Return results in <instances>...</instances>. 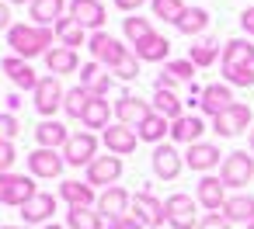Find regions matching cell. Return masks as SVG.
<instances>
[{"label":"cell","mask_w":254,"mask_h":229,"mask_svg":"<svg viewBox=\"0 0 254 229\" xmlns=\"http://www.w3.org/2000/svg\"><path fill=\"white\" fill-rule=\"evenodd\" d=\"M53 35L56 32L53 28H42V25H11L7 28V46L21 59H35V56H46L49 52Z\"/></svg>","instance_id":"cell-1"},{"label":"cell","mask_w":254,"mask_h":229,"mask_svg":"<svg viewBox=\"0 0 254 229\" xmlns=\"http://www.w3.org/2000/svg\"><path fill=\"white\" fill-rule=\"evenodd\" d=\"M219 181L226 187H247L254 181V156L237 149V153H226L223 163H219Z\"/></svg>","instance_id":"cell-2"},{"label":"cell","mask_w":254,"mask_h":229,"mask_svg":"<svg viewBox=\"0 0 254 229\" xmlns=\"http://www.w3.org/2000/svg\"><path fill=\"white\" fill-rule=\"evenodd\" d=\"M32 194H39L32 177H25V174H0V205L21 208Z\"/></svg>","instance_id":"cell-3"},{"label":"cell","mask_w":254,"mask_h":229,"mask_svg":"<svg viewBox=\"0 0 254 229\" xmlns=\"http://www.w3.org/2000/svg\"><path fill=\"white\" fill-rule=\"evenodd\" d=\"M244 129H251V108L240 104V101H233L223 115L212 118V132L223 136V139H233V136H240Z\"/></svg>","instance_id":"cell-4"},{"label":"cell","mask_w":254,"mask_h":229,"mask_svg":"<svg viewBox=\"0 0 254 229\" xmlns=\"http://www.w3.org/2000/svg\"><path fill=\"white\" fill-rule=\"evenodd\" d=\"M87 49H91V56H94V63H101V66H115L129 49L115 39V35H108V32H94L91 39H87Z\"/></svg>","instance_id":"cell-5"},{"label":"cell","mask_w":254,"mask_h":229,"mask_svg":"<svg viewBox=\"0 0 254 229\" xmlns=\"http://www.w3.org/2000/svg\"><path fill=\"white\" fill-rule=\"evenodd\" d=\"M164 212H167V226L171 229H195V222H198L191 194H171L164 201Z\"/></svg>","instance_id":"cell-6"},{"label":"cell","mask_w":254,"mask_h":229,"mask_svg":"<svg viewBox=\"0 0 254 229\" xmlns=\"http://www.w3.org/2000/svg\"><path fill=\"white\" fill-rule=\"evenodd\" d=\"M35 94V111L39 115H46V118H53L56 115V108H63V97H66V91L60 87V80L49 73V77H42L39 80V87L32 91Z\"/></svg>","instance_id":"cell-7"},{"label":"cell","mask_w":254,"mask_h":229,"mask_svg":"<svg viewBox=\"0 0 254 229\" xmlns=\"http://www.w3.org/2000/svg\"><path fill=\"white\" fill-rule=\"evenodd\" d=\"M94 149H98V139L91 132H77V136L66 139L63 160H66V167H91L94 163Z\"/></svg>","instance_id":"cell-8"},{"label":"cell","mask_w":254,"mask_h":229,"mask_svg":"<svg viewBox=\"0 0 254 229\" xmlns=\"http://www.w3.org/2000/svg\"><path fill=\"white\" fill-rule=\"evenodd\" d=\"M132 215H136L143 226H150V229H160V226L167 222L164 201L153 198L150 191H136V194H132Z\"/></svg>","instance_id":"cell-9"},{"label":"cell","mask_w":254,"mask_h":229,"mask_svg":"<svg viewBox=\"0 0 254 229\" xmlns=\"http://www.w3.org/2000/svg\"><path fill=\"white\" fill-rule=\"evenodd\" d=\"M63 167H66V160H63V153H56V149L39 146V149L28 153V170H32V177H46V181H53V177L63 174Z\"/></svg>","instance_id":"cell-10"},{"label":"cell","mask_w":254,"mask_h":229,"mask_svg":"<svg viewBox=\"0 0 254 229\" xmlns=\"http://www.w3.org/2000/svg\"><path fill=\"white\" fill-rule=\"evenodd\" d=\"M153 115V104H146V101H139V97H132V94H122L119 101H115V118H119V125H143L146 118Z\"/></svg>","instance_id":"cell-11"},{"label":"cell","mask_w":254,"mask_h":229,"mask_svg":"<svg viewBox=\"0 0 254 229\" xmlns=\"http://www.w3.org/2000/svg\"><path fill=\"white\" fill-rule=\"evenodd\" d=\"M150 163H153V174H157L160 181H174V177L181 174V167H185V156H181L171 142H160V146L153 149Z\"/></svg>","instance_id":"cell-12"},{"label":"cell","mask_w":254,"mask_h":229,"mask_svg":"<svg viewBox=\"0 0 254 229\" xmlns=\"http://www.w3.org/2000/svg\"><path fill=\"white\" fill-rule=\"evenodd\" d=\"M122 177V156L108 153V156H94V163L87 167V184H105V187H115V181Z\"/></svg>","instance_id":"cell-13"},{"label":"cell","mask_w":254,"mask_h":229,"mask_svg":"<svg viewBox=\"0 0 254 229\" xmlns=\"http://www.w3.org/2000/svg\"><path fill=\"white\" fill-rule=\"evenodd\" d=\"M230 104H233L230 84H209V87H202V94H198V108H202V115H209V118L223 115Z\"/></svg>","instance_id":"cell-14"},{"label":"cell","mask_w":254,"mask_h":229,"mask_svg":"<svg viewBox=\"0 0 254 229\" xmlns=\"http://www.w3.org/2000/svg\"><path fill=\"white\" fill-rule=\"evenodd\" d=\"M70 18H73L77 25H84V28L101 32L108 14H105V4H101V0H70Z\"/></svg>","instance_id":"cell-15"},{"label":"cell","mask_w":254,"mask_h":229,"mask_svg":"<svg viewBox=\"0 0 254 229\" xmlns=\"http://www.w3.org/2000/svg\"><path fill=\"white\" fill-rule=\"evenodd\" d=\"M195 201L205 208V212H219L223 205H226V184L219 181V177H212V174H205L202 181H198V191H195Z\"/></svg>","instance_id":"cell-16"},{"label":"cell","mask_w":254,"mask_h":229,"mask_svg":"<svg viewBox=\"0 0 254 229\" xmlns=\"http://www.w3.org/2000/svg\"><path fill=\"white\" fill-rule=\"evenodd\" d=\"M129 208H132V194H129L126 187H119V184H115V187H105V194L98 198V212H101V219H108V222L119 219V215H126Z\"/></svg>","instance_id":"cell-17"},{"label":"cell","mask_w":254,"mask_h":229,"mask_svg":"<svg viewBox=\"0 0 254 229\" xmlns=\"http://www.w3.org/2000/svg\"><path fill=\"white\" fill-rule=\"evenodd\" d=\"M219 146H212V142H191L188 146V153H185V167H191V170H202V174H209L212 167H219Z\"/></svg>","instance_id":"cell-18"},{"label":"cell","mask_w":254,"mask_h":229,"mask_svg":"<svg viewBox=\"0 0 254 229\" xmlns=\"http://www.w3.org/2000/svg\"><path fill=\"white\" fill-rule=\"evenodd\" d=\"M101 139H105L108 153H115V156H129V153L136 149V142H139V136H136L129 125H108Z\"/></svg>","instance_id":"cell-19"},{"label":"cell","mask_w":254,"mask_h":229,"mask_svg":"<svg viewBox=\"0 0 254 229\" xmlns=\"http://www.w3.org/2000/svg\"><path fill=\"white\" fill-rule=\"evenodd\" d=\"M53 212H56V198L46 194V191L32 194V198L21 205V219H25V226H39V222H46Z\"/></svg>","instance_id":"cell-20"},{"label":"cell","mask_w":254,"mask_h":229,"mask_svg":"<svg viewBox=\"0 0 254 229\" xmlns=\"http://www.w3.org/2000/svg\"><path fill=\"white\" fill-rule=\"evenodd\" d=\"M0 70L11 77V84H14V87H25V91H35V87H39L35 70H32V66H28V59H21V56H7L4 63H0Z\"/></svg>","instance_id":"cell-21"},{"label":"cell","mask_w":254,"mask_h":229,"mask_svg":"<svg viewBox=\"0 0 254 229\" xmlns=\"http://www.w3.org/2000/svg\"><path fill=\"white\" fill-rule=\"evenodd\" d=\"M202 132H205V122L198 115H181V118L171 122V139L174 142H185V146L202 142Z\"/></svg>","instance_id":"cell-22"},{"label":"cell","mask_w":254,"mask_h":229,"mask_svg":"<svg viewBox=\"0 0 254 229\" xmlns=\"http://www.w3.org/2000/svg\"><path fill=\"white\" fill-rule=\"evenodd\" d=\"M132 52H136V59H143V63H164V59L171 56V42L153 32V35H146L143 42H136Z\"/></svg>","instance_id":"cell-23"},{"label":"cell","mask_w":254,"mask_h":229,"mask_svg":"<svg viewBox=\"0 0 254 229\" xmlns=\"http://www.w3.org/2000/svg\"><path fill=\"white\" fill-rule=\"evenodd\" d=\"M80 87H84V91H91L94 97H105V94L112 91V77L101 70V63H94V59H91V63H84V66H80Z\"/></svg>","instance_id":"cell-24"},{"label":"cell","mask_w":254,"mask_h":229,"mask_svg":"<svg viewBox=\"0 0 254 229\" xmlns=\"http://www.w3.org/2000/svg\"><path fill=\"white\" fill-rule=\"evenodd\" d=\"M63 11H66V0H32V7H28V14L42 28H53L60 18H66Z\"/></svg>","instance_id":"cell-25"},{"label":"cell","mask_w":254,"mask_h":229,"mask_svg":"<svg viewBox=\"0 0 254 229\" xmlns=\"http://www.w3.org/2000/svg\"><path fill=\"white\" fill-rule=\"evenodd\" d=\"M219 212L226 215V222H244V226H251V222H254V194H233V198H226V205H223Z\"/></svg>","instance_id":"cell-26"},{"label":"cell","mask_w":254,"mask_h":229,"mask_svg":"<svg viewBox=\"0 0 254 229\" xmlns=\"http://www.w3.org/2000/svg\"><path fill=\"white\" fill-rule=\"evenodd\" d=\"M223 66H254V42L230 39L223 46Z\"/></svg>","instance_id":"cell-27"},{"label":"cell","mask_w":254,"mask_h":229,"mask_svg":"<svg viewBox=\"0 0 254 229\" xmlns=\"http://www.w3.org/2000/svg\"><path fill=\"white\" fill-rule=\"evenodd\" d=\"M46 66H49V73L53 77H60V73H77L80 70V56L73 52V49H49L46 52Z\"/></svg>","instance_id":"cell-28"},{"label":"cell","mask_w":254,"mask_h":229,"mask_svg":"<svg viewBox=\"0 0 254 229\" xmlns=\"http://www.w3.org/2000/svg\"><path fill=\"white\" fill-rule=\"evenodd\" d=\"M35 139H39V146H46V149H56V146H66L70 132H66V125H63V122H56V118H46V122L35 129Z\"/></svg>","instance_id":"cell-29"},{"label":"cell","mask_w":254,"mask_h":229,"mask_svg":"<svg viewBox=\"0 0 254 229\" xmlns=\"http://www.w3.org/2000/svg\"><path fill=\"white\" fill-rule=\"evenodd\" d=\"M53 32H56V39H60L66 49H77V46H84V42H87V35H84L87 28H84V25H77L70 14H66V18H60V21L53 25Z\"/></svg>","instance_id":"cell-30"},{"label":"cell","mask_w":254,"mask_h":229,"mask_svg":"<svg viewBox=\"0 0 254 229\" xmlns=\"http://www.w3.org/2000/svg\"><path fill=\"white\" fill-rule=\"evenodd\" d=\"M60 198H66L70 208H77V205H80V208H91L94 187H91L87 181H84V184H80V181H63V184H60Z\"/></svg>","instance_id":"cell-31"},{"label":"cell","mask_w":254,"mask_h":229,"mask_svg":"<svg viewBox=\"0 0 254 229\" xmlns=\"http://www.w3.org/2000/svg\"><path fill=\"white\" fill-rule=\"evenodd\" d=\"M136 136H139L143 142L160 146V142H164V136H171V122H167L164 115H157V111H153V115H150V118H146L139 129H136Z\"/></svg>","instance_id":"cell-32"},{"label":"cell","mask_w":254,"mask_h":229,"mask_svg":"<svg viewBox=\"0 0 254 229\" xmlns=\"http://www.w3.org/2000/svg\"><path fill=\"white\" fill-rule=\"evenodd\" d=\"M174 28H178L181 35H198V32L209 28V11H205V7H185V14L178 18Z\"/></svg>","instance_id":"cell-33"},{"label":"cell","mask_w":254,"mask_h":229,"mask_svg":"<svg viewBox=\"0 0 254 229\" xmlns=\"http://www.w3.org/2000/svg\"><path fill=\"white\" fill-rule=\"evenodd\" d=\"M153 111L157 115H164L167 122H174V118H181L185 111H181V97L174 94V91H153Z\"/></svg>","instance_id":"cell-34"},{"label":"cell","mask_w":254,"mask_h":229,"mask_svg":"<svg viewBox=\"0 0 254 229\" xmlns=\"http://www.w3.org/2000/svg\"><path fill=\"white\" fill-rule=\"evenodd\" d=\"M108 118H112V108H108L105 97H91V104H87L84 115H80V122H84L87 129H108Z\"/></svg>","instance_id":"cell-35"},{"label":"cell","mask_w":254,"mask_h":229,"mask_svg":"<svg viewBox=\"0 0 254 229\" xmlns=\"http://www.w3.org/2000/svg\"><path fill=\"white\" fill-rule=\"evenodd\" d=\"M66 229H105V219L101 212H91V208H70L66 212Z\"/></svg>","instance_id":"cell-36"},{"label":"cell","mask_w":254,"mask_h":229,"mask_svg":"<svg viewBox=\"0 0 254 229\" xmlns=\"http://www.w3.org/2000/svg\"><path fill=\"white\" fill-rule=\"evenodd\" d=\"M188 59H191L195 66H212V63L219 59V42H216V39H198V42L191 46Z\"/></svg>","instance_id":"cell-37"},{"label":"cell","mask_w":254,"mask_h":229,"mask_svg":"<svg viewBox=\"0 0 254 229\" xmlns=\"http://www.w3.org/2000/svg\"><path fill=\"white\" fill-rule=\"evenodd\" d=\"M91 97H94L91 91H84V87H70V91H66V97H63V111H66L70 118H80V115H84V108L91 104Z\"/></svg>","instance_id":"cell-38"},{"label":"cell","mask_w":254,"mask_h":229,"mask_svg":"<svg viewBox=\"0 0 254 229\" xmlns=\"http://www.w3.org/2000/svg\"><path fill=\"white\" fill-rule=\"evenodd\" d=\"M150 7H153V14H157L160 21L178 25V18L185 14V0H150Z\"/></svg>","instance_id":"cell-39"},{"label":"cell","mask_w":254,"mask_h":229,"mask_svg":"<svg viewBox=\"0 0 254 229\" xmlns=\"http://www.w3.org/2000/svg\"><path fill=\"white\" fill-rule=\"evenodd\" d=\"M223 80L230 87H254V66H223Z\"/></svg>","instance_id":"cell-40"},{"label":"cell","mask_w":254,"mask_h":229,"mask_svg":"<svg viewBox=\"0 0 254 229\" xmlns=\"http://www.w3.org/2000/svg\"><path fill=\"white\" fill-rule=\"evenodd\" d=\"M122 32H126V39L136 46V42H143L146 35H153V28H150V21L146 18H126L122 21Z\"/></svg>","instance_id":"cell-41"},{"label":"cell","mask_w":254,"mask_h":229,"mask_svg":"<svg viewBox=\"0 0 254 229\" xmlns=\"http://www.w3.org/2000/svg\"><path fill=\"white\" fill-rule=\"evenodd\" d=\"M108 73H115L119 80H136V77H139V59H136V52H126Z\"/></svg>","instance_id":"cell-42"},{"label":"cell","mask_w":254,"mask_h":229,"mask_svg":"<svg viewBox=\"0 0 254 229\" xmlns=\"http://www.w3.org/2000/svg\"><path fill=\"white\" fill-rule=\"evenodd\" d=\"M164 73L174 77L178 84H191V77H195V63H191V59H171V63L164 66Z\"/></svg>","instance_id":"cell-43"},{"label":"cell","mask_w":254,"mask_h":229,"mask_svg":"<svg viewBox=\"0 0 254 229\" xmlns=\"http://www.w3.org/2000/svg\"><path fill=\"white\" fill-rule=\"evenodd\" d=\"M21 132L14 115H0V142H14V136Z\"/></svg>","instance_id":"cell-44"},{"label":"cell","mask_w":254,"mask_h":229,"mask_svg":"<svg viewBox=\"0 0 254 229\" xmlns=\"http://www.w3.org/2000/svg\"><path fill=\"white\" fill-rule=\"evenodd\" d=\"M18 160L14 142H0V174H11V163Z\"/></svg>","instance_id":"cell-45"},{"label":"cell","mask_w":254,"mask_h":229,"mask_svg":"<svg viewBox=\"0 0 254 229\" xmlns=\"http://www.w3.org/2000/svg\"><path fill=\"white\" fill-rule=\"evenodd\" d=\"M198 229H230V222H226V215H223V212H209V215H202Z\"/></svg>","instance_id":"cell-46"},{"label":"cell","mask_w":254,"mask_h":229,"mask_svg":"<svg viewBox=\"0 0 254 229\" xmlns=\"http://www.w3.org/2000/svg\"><path fill=\"white\" fill-rule=\"evenodd\" d=\"M108 229H143V222L132 215V212H126V215H119V219H112L108 222Z\"/></svg>","instance_id":"cell-47"},{"label":"cell","mask_w":254,"mask_h":229,"mask_svg":"<svg viewBox=\"0 0 254 229\" xmlns=\"http://www.w3.org/2000/svg\"><path fill=\"white\" fill-rule=\"evenodd\" d=\"M143 4H146V0H115V7H119V11H126V14H132V11H139Z\"/></svg>","instance_id":"cell-48"},{"label":"cell","mask_w":254,"mask_h":229,"mask_svg":"<svg viewBox=\"0 0 254 229\" xmlns=\"http://www.w3.org/2000/svg\"><path fill=\"white\" fill-rule=\"evenodd\" d=\"M240 28H244L247 35H254V7H247V11L240 14Z\"/></svg>","instance_id":"cell-49"},{"label":"cell","mask_w":254,"mask_h":229,"mask_svg":"<svg viewBox=\"0 0 254 229\" xmlns=\"http://www.w3.org/2000/svg\"><path fill=\"white\" fill-rule=\"evenodd\" d=\"M7 28H11V7L0 4V32H7Z\"/></svg>","instance_id":"cell-50"},{"label":"cell","mask_w":254,"mask_h":229,"mask_svg":"<svg viewBox=\"0 0 254 229\" xmlns=\"http://www.w3.org/2000/svg\"><path fill=\"white\" fill-rule=\"evenodd\" d=\"M4 229H28V226H25V222H21V226H4Z\"/></svg>","instance_id":"cell-51"},{"label":"cell","mask_w":254,"mask_h":229,"mask_svg":"<svg viewBox=\"0 0 254 229\" xmlns=\"http://www.w3.org/2000/svg\"><path fill=\"white\" fill-rule=\"evenodd\" d=\"M42 229H63V226H56V222H53V226H42Z\"/></svg>","instance_id":"cell-52"},{"label":"cell","mask_w":254,"mask_h":229,"mask_svg":"<svg viewBox=\"0 0 254 229\" xmlns=\"http://www.w3.org/2000/svg\"><path fill=\"white\" fill-rule=\"evenodd\" d=\"M251 153H254V129H251Z\"/></svg>","instance_id":"cell-53"},{"label":"cell","mask_w":254,"mask_h":229,"mask_svg":"<svg viewBox=\"0 0 254 229\" xmlns=\"http://www.w3.org/2000/svg\"><path fill=\"white\" fill-rule=\"evenodd\" d=\"M11 4H25V0H11Z\"/></svg>","instance_id":"cell-54"},{"label":"cell","mask_w":254,"mask_h":229,"mask_svg":"<svg viewBox=\"0 0 254 229\" xmlns=\"http://www.w3.org/2000/svg\"><path fill=\"white\" fill-rule=\"evenodd\" d=\"M247 229H254V222H251V226H247Z\"/></svg>","instance_id":"cell-55"}]
</instances>
